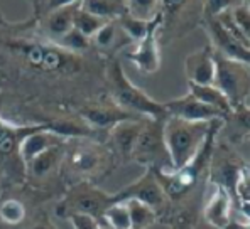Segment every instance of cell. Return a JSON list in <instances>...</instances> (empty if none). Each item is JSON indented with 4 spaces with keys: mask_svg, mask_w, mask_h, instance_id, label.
I'll return each instance as SVG.
<instances>
[{
    "mask_svg": "<svg viewBox=\"0 0 250 229\" xmlns=\"http://www.w3.org/2000/svg\"><path fill=\"white\" fill-rule=\"evenodd\" d=\"M225 229H250L249 219H242V217H238V216H233L230 223L227 224Z\"/></svg>",
    "mask_w": 250,
    "mask_h": 229,
    "instance_id": "4dcf8cb0",
    "label": "cell"
},
{
    "mask_svg": "<svg viewBox=\"0 0 250 229\" xmlns=\"http://www.w3.org/2000/svg\"><path fill=\"white\" fill-rule=\"evenodd\" d=\"M163 125L164 121L146 118L130 160L144 165L149 171L150 169H172L166 143H164Z\"/></svg>",
    "mask_w": 250,
    "mask_h": 229,
    "instance_id": "ba28073f",
    "label": "cell"
},
{
    "mask_svg": "<svg viewBox=\"0 0 250 229\" xmlns=\"http://www.w3.org/2000/svg\"><path fill=\"white\" fill-rule=\"evenodd\" d=\"M127 204L128 216H130V229H149L157 221L156 210L144 202H139L135 199L124 201Z\"/></svg>",
    "mask_w": 250,
    "mask_h": 229,
    "instance_id": "603a6c76",
    "label": "cell"
},
{
    "mask_svg": "<svg viewBox=\"0 0 250 229\" xmlns=\"http://www.w3.org/2000/svg\"><path fill=\"white\" fill-rule=\"evenodd\" d=\"M106 83H108L112 101L125 112L159 121H164L169 116L164 103H159L154 98H150L146 91H142L141 88L135 86L128 79V76L125 75L122 64L117 57H113L106 64Z\"/></svg>",
    "mask_w": 250,
    "mask_h": 229,
    "instance_id": "3957f363",
    "label": "cell"
},
{
    "mask_svg": "<svg viewBox=\"0 0 250 229\" xmlns=\"http://www.w3.org/2000/svg\"><path fill=\"white\" fill-rule=\"evenodd\" d=\"M189 95H193L198 101H201V103H205V105L222 112L227 116V120L233 116V110H231V106H230V101L227 99V96L215 86V84H209V86L189 84Z\"/></svg>",
    "mask_w": 250,
    "mask_h": 229,
    "instance_id": "44dd1931",
    "label": "cell"
},
{
    "mask_svg": "<svg viewBox=\"0 0 250 229\" xmlns=\"http://www.w3.org/2000/svg\"><path fill=\"white\" fill-rule=\"evenodd\" d=\"M29 229H56V228H53L51 226L47 221H42V223H38V224H34V226H31Z\"/></svg>",
    "mask_w": 250,
    "mask_h": 229,
    "instance_id": "1f68e13d",
    "label": "cell"
},
{
    "mask_svg": "<svg viewBox=\"0 0 250 229\" xmlns=\"http://www.w3.org/2000/svg\"><path fill=\"white\" fill-rule=\"evenodd\" d=\"M185 71L189 84L209 86L215 83V56L209 44L185 59Z\"/></svg>",
    "mask_w": 250,
    "mask_h": 229,
    "instance_id": "9a60e30c",
    "label": "cell"
},
{
    "mask_svg": "<svg viewBox=\"0 0 250 229\" xmlns=\"http://www.w3.org/2000/svg\"><path fill=\"white\" fill-rule=\"evenodd\" d=\"M68 219L73 229H108L104 223L91 216H86V214H69Z\"/></svg>",
    "mask_w": 250,
    "mask_h": 229,
    "instance_id": "f546056e",
    "label": "cell"
},
{
    "mask_svg": "<svg viewBox=\"0 0 250 229\" xmlns=\"http://www.w3.org/2000/svg\"><path fill=\"white\" fill-rule=\"evenodd\" d=\"M62 143H64V140H62L61 136L54 135L49 128L41 130V132H36V134L29 135L27 138L22 142L21 158L25 165V164H29L34 157H38L39 153L46 152V150L51 149V147L62 145Z\"/></svg>",
    "mask_w": 250,
    "mask_h": 229,
    "instance_id": "d6986e66",
    "label": "cell"
},
{
    "mask_svg": "<svg viewBox=\"0 0 250 229\" xmlns=\"http://www.w3.org/2000/svg\"><path fill=\"white\" fill-rule=\"evenodd\" d=\"M215 121L216 120L185 121L172 116H167L164 120V143H166L172 169H181L188 162L193 160L194 155L200 152Z\"/></svg>",
    "mask_w": 250,
    "mask_h": 229,
    "instance_id": "277c9868",
    "label": "cell"
},
{
    "mask_svg": "<svg viewBox=\"0 0 250 229\" xmlns=\"http://www.w3.org/2000/svg\"><path fill=\"white\" fill-rule=\"evenodd\" d=\"M64 143L47 149L46 152L39 153L38 157L32 158L29 164L24 165L25 175H29L32 180H46L54 175L58 167L64 160Z\"/></svg>",
    "mask_w": 250,
    "mask_h": 229,
    "instance_id": "ac0fdd59",
    "label": "cell"
},
{
    "mask_svg": "<svg viewBox=\"0 0 250 229\" xmlns=\"http://www.w3.org/2000/svg\"><path fill=\"white\" fill-rule=\"evenodd\" d=\"M9 49L22 64L39 75H73L80 71V57L42 38L10 39Z\"/></svg>",
    "mask_w": 250,
    "mask_h": 229,
    "instance_id": "7a4b0ae2",
    "label": "cell"
},
{
    "mask_svg": "<svg viewBox=\"0 0 250 229\" xmlns=\"http://www.w3.org/2000/svg\"><path fill=\"white\" fill-rule=\"evenodd\" d=\"M115 202V195L108 194V192L95 187L91 182H78L75 187L68 191L66 197L61 201V204L58 206L56 212L61 217H68L69 214H86L95 219H98L100 223L104 212L108 206H112Z\"/></svg>",
    "mask_w": 250,
    "mask_h": 229,
    "instance_id": "52a82bcc",
    "label": "cell"
},
{
    "mask_svg": "<svg viewBox=\"0 0 250 229\" xmlns=\"http://www.w3.org/2000/svg\"><path fill=\"white\" fill-rule=\"evenodd\" d=\"M108 229H130V216L125 202H113L108 206L102 217Z\"/></svg>",
    "mask_w": 250,
    "mask_h": 229,
    "instance_id": "d4e9b609",
    "label": "cell"
},
{
    "mask_svg": "<svg viewBox=\"0 0 250 229\" xmlns=\"http://www.w3.org/2000/svg\"><path fill=\"white\" fill-rule=\"evenodd\" d=\"M80 118L91 128L93 132L100 130H112L119 123L130 120H139L142 116H137L134 113H128L117 106L115 103H93V105H84L80 108Z\"/></svg>",
    "mask_w": 250,
    "mask_h": 229,
    "instance_id": "4fadbf2b",
    "label": "cell"
},
{
    "mask_svg": "<svg viewBox=\"0 0 250 229\" xmlns=\"http://www.w3.org/2000/svg\"><path fill=\"white\" fill-rule=\"evenodd\" d=\"M215 56V86L227 96L233 112L249 108V64L227 59L220 54Z\"/></svg>",
    "mask_w": 250,
    "mask_h": 229,
    "instance_id": "8992f818",
    "label": "cell"
},
{
    "mask_svg": "<svg viewBox=\"0 0 250 229\" xmlns=\"http://www.w3.org/2000/svg\"><path fill=\"white\" fill-rule=\"evenodd\" d=\"M223 127V120H216L194 155L181 169H150L167 197V210L164 223L172 229H194L200 208H203V194L209 173V162L216 145V135Z\"/></svg>",
    "mask_w": 250,
    "mask_h": 229,
    "instance_id": "6da1fadb",
    "label": "cell"
},
{
    "mask_svg": "<svg viewBox=\"0 0 250 229\" xmlns=\"http://www.w3.org/2000/svg\"><path fill=\"white\" fill-rule=\"evenodd\" d=\"M90 44H91L90 39L84 38L82 32H78L76 29H73V31H69L64 38H61L58 40L56 46H60L62 49L69 51V53H73V54H80V53H83V51H86L88 47H90Z\"/></svg>",
    "mask_w": 250,
    "mask_h": 229,
    "instance_id": "f1b7e54d",
    "label": "cell"
},
{
    "mask_svg": "<svg viewBox=\"0 0 250 229\" xmlns=\"http://www.w3.org/2000/svg\"><path fill=\"white\" fill-rule=\"evenodd\" d=\"M125 9H127V12L130 14L132 17H135V19L150 22L159 14L161 2H141V0L125 2Z\"/></svg>",
    "mask_w": 250,
    "mask_h": 229,
    "instance_id": "83f0119b",
    "label": "cell"
},
{
    "mask_svg": "<svg viewBox=\"0 0 250 229\" xmlns=\"http://www.w3.org/2000/svg\"><path fill=\"white\" fill-rule=\"evenodd\" d=\"M146 118H139V120H130L119 123L110 130V143L115 152H119L124 160H130L134 147L137 143V138L141 135V130L144 127Z\"/></svg>",
    "mask_w": 250,
    "mask_h": 229,
    "instance_id": "e0dca14e",
    "label": "cell"
},
{
    "mask_svg": "<svg viewBox=\"0 0 250 229\" xmlns=\"http://www.w3.org/2000/svg\"><path fill=\"white\" fill-rule=\"evenodd\" d=\"M105 24H106L105 20L98 19V17H95L93 14L86 12V10L82 7V2H80V7L75 12V19H73V27H75L76 31L82 32L84 38H88L91 40V38H93Z\"/></svg>",
    "mask_w": 250,
    "mask_h": 229,
    "instance_id": "cb8c5ba5",
    "label": "cell"
},
{
    "mask_svg": "<svg viewBox=\"0 0 250 229\" xmlns=\"http://www.w3.org/2000/svg\"><path fill=\"white\" fill-rule=\"evenodd\" d=\"M117 24L120 25V29L124 31V34L132 40V44H135V42H139V40H141L146 36V32H147V29H149L150 22L135 19V17H132L128 12H125L124 16L120 17L119 20H117Z\"/></svg>",
    "mask_w": 250,
    "mask_h": 229,
    "instance_id": "484cf974",
    "label": "cell"
},
{
    "mask_svg": "<svg viewBox=\"0 0 250 229\" xmlns=\"http://www.w3.org/2000/svg\"><path fill=\"white\" fill-rule=\"evenodd\" d=\"M161 27H163V3H161L159 14L150 20L146 36L139 42H135L134 49L127 54V57L144 75H154L161 68V53H159Z\"/></svg>",
    "mask_w": 250,
    "mask_h": 229,
    "instance_id": "8fae6325",
    "label": "cell"
},
{
    "mask_svg": "<svg viewBox=\"0 0 250 229\" xmlns=\"http://www.w3.org/2000/svg\"><path fill=\"white\" fill-rule=\"evenodd\" d=\"M115 202H124L128 199H135L139 202H144L146 206L152 208L157 214V219L166 214L167 210V197L164 194L163 187L159 186L157 179L154 177V173L147 169L144 175L139 177L135 182L128 184L127 187H124L122 191L115 192Z\"/></svg>",
    "mask_w": 250,
    "mask_h": 229,
    "instance_id": "30bf717a",
    "label": "cell"
},
{
    "mask_svg": "<svg viewBox=\"0 0 250 229\" xmlns=\"http://www.w3.org/2000/svg\"><path fill=\"white\" fill-rule=\"evenodd\" d=\"M46 128H49L46 123L17 125L0 116V165L14 171V175H24V162L21 158L22 142L29 135Z\"/></svg>",
    "mask_w": 250,
    "mask_h": 229,
    "instance_id": "9c48e42d",
    "label": "cell"
},
{
    "mask_svg": "<svg viewBox=\"0 0 250 229\" xmlns=\"http://www.w3.org/2000/svg\"><path fill=\"white\" fill-rule=\"evenodd\" d=\"M169 116L179 118L185 121H213V120H227V116L218 110L198 101L193 95H185L181 98L171 99L164 103Z\"/></svg>",
    "mask_w": 250,
    "mask_h": 229,
    "instance_id": "5bb4252c",
    "label": "cell"
},
{
    "mask_svg": "<svg viewBox=\"0 0 250 229\" xmlns=\"http://www.w3.org/2000/svg\"><path fill=\"white\" fill-rule=\"evenodd\" d=\"M5 25H9V22L5 20V17H3L2 10H0V27H5Z\"/></svg>",
    "mask_w": 250,
    "mask_h": 229,
    "instance_id": "d6a6232c",
    "label": "cell"
},
{
    "mask_svg": "<svg viewBox=\"0 0 250 229\" xmlns=\"http://www.w3.org/2000/svg\"><path fill=\"white\" fill-rule=\"evenodd\" d=\"M25 206L17 199H7L0 204V219L9 226H17L25 219Z\"/></svg>",
    "mask_w": 250,
    "mask_h": 229,
    "instance_id": "4316f807",
    "label": "cell"
},
{
    "mask_svg": "<svg viewBox=\"0 0 250 229\" xmlns=\"http://www.w3.org/2000/svg\"><path fill=\"white\" fill-rule=\"evenodd\" d=\"M91 42L98 51H105V53H115V51L122 49L127 44H132V40L124 34L120 25L117 20L106 22L104 27L91 38Z\"/></svg>",
    "mask_w": 250,
    "mask_h": 229,
    "instance_id": "ffe728a7",
    "label": "cell"
},
{
    "mask_svg": "<svg viewBox=\"0 0 250 229\" xmlns=\"http://www.w3.org/2000/svg\"><path fill=\"white\" fill-rule=\"evenodd\" d=\"M64 165L75 175H80V182H91L93 179L104 177L110 172L113 164L112 152L95 142L82 140L64 152Z\"/></svg>",
    "mask_w": 250,
    "mask_h": 229,
    "instance_id": "5b68a950",
    "label": "cell"
},
{
    "mask_svg": "<svg viewBox=\"0 0 250 229\" xmlns=\"http://www.w3.org/2000/svg\"><path fill=\"white\" fill-rule=\"evenodd\" d=\"M82 7L86 12L93 14L95 17L105 22L119 20L127 12L125 2H115V0H86L82 2Z\"/></svg>",
    "mask_w": 250,
    "mask_h": 229,
    "instance_id": "7402d4cb",
    "label": "cell"
},
{
    "mask_svg": "<svg viewBox=\"0 0 250 229\" xmlns=\"http://www.w3.org/2000/svg\"><path fill=\"white\" fill-rule=\"evenodd\" d=\"M235 216V206L230 192L222 186H215L211 197L203 208V217L209 226L216 229H225L227 224Z\"/></svg>",
    "mask_w": 250,
    "mask_h": 229,
    "instance_id": "2e32d148",
    "label": "cell"
},
{
    "mask_svg": "<svg viewBox=\"0 0 250 229\" xmlns=\"http://www.w3.org/2000/svg\"><path fill=\"white\" fill-rule=\"evenodd\" d=\"M201 24H203L205 31L208 32L209 46H211L213 53L227 59L249 64V46L242 44L235 36H231L213 14L203 10V7H201Z\"/></svg>",
    "mask_w": 250,
    "mask_h": 229,
    "instance_id": "7c38bea8",
    "label": "cell"
}]
</instances>
